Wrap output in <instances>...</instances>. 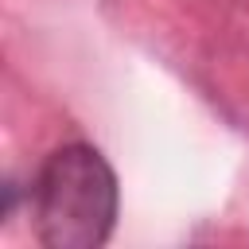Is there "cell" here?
Wrapping results in <instances>:
<instances>
[{
    "mask_svg": "<svg viewBox=\"0 0 249 249\" xmlns=\"http://www.w3.org/2000/svg\"><path fill=\"white\" fill-rule=\"evenodd\" d=\"M35 233L51 249H97L117 222V175L89 144H62L31 191Z\"/></svg>",
    "mask_w": 249,
    "mask_h": 249,
    "instance_id": "1",
    "label": "cell"
}]
</instances>
